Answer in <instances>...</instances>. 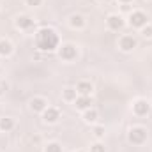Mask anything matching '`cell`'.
<instances>
[{"instance_id": "6da1fadb", "label": "cell", "mask_w": 152, "mask_h": 152, "mask_svg": "<svg viewBox=\"0 0 152 152\" xmlns=\"http://www.w3.org/2000/svg\"><path fill=\"white\" fill-rule=\"evenodd\" d=\"M36 44L42 51H53L58 44V37L51 28H41L36 34Z\"/></svg>"}, {"instance_id": "7a4b0ae2", "label": "cell", "mask_w": 152, "mask_h": 152, "mask_svg": "<svg viewBox=\"0 0 152 152\" xmlns=\"http://www.w3.org/2000/svg\"><path fill=\"white\" fill-rule=\"evenodd\" d=\"M145 138H147V131H145L143 127H133V129L129 131V142H131V143L140 145V143L145 142Z\"/></svg>"}, {"instance_id": "3957f363", "label": "cell", "mask_w": 152, "mask_h": 152, "mask_svg": "<svg viewBox=\"0 0 152 152\" xmlns=\"http://www.w3.org/2000/svg\"><path fill=\"white\" fill-rule=\"evenodd\" d=\"M129 23H131V27H145L147 25V16L142 11H136V12L131 14Z\"/></svg>"}, {"instance_id": "277c9868", "label": "cell", "mask_w": 152, "mask_h": 152, "mask_svg": "<svg viewBox=\"0 0 152 152\" xmlns=\"http://www.w3.org/2000/svg\"><path fill=\"white\" fill-rule=\"evenodd\" d=\"M75 57H76V48L73 44L62 46V50H60V58H64V60H73Z\"/></svg>"}, {"instance_id": "5b68a950", "label": "cell", "mask_w": 152, "mask_h": 152, "mask_svg": "<svg viewBox=\"0 0 152 152\" xmlns=\"http://www.w3.org/2000/svg\"><path fill=\"white\" fill-rule=\"evenodd\" d=\"M134 46H136V41L131 37V36H124V37L120 39V48L124 51H131Z\"/></svg>"}, {"instance_id": "8992f818", "label": "cell", "mask_w": 152, "mask_h": 152, "mask_svg": "<svg viewBox=\"0 0 152 152\" xmlns=\"http://www.w3.org/2000/svg\"><path fill=\"white\" fill-rule=\"evenodd\" d=\"M149 103L147 101H136L134 103V106H133V110H134V113L136 115H147L149 113Z\"/></svg>"}, {"instance_id": "52a82bcc", "label": "cell", "mask_w": 152, "mask_h": 152, "mask_svg": "<svg viewBox=\"0 0 152 152\" xmlns=\"http://www.w3.org/2000/svg\"><path fill=\"white\" fill-rule=\"evenodd\" d=\"M122 25H124V20H122L120 16L112 14V16L108 18V27H110L112 30H118V28H122Z\"/></svg>"}, {"instance_id": "ba28073f", "label": "cell", "mask_w": 152, "mask_h": 152, "mask_svg": "<svg viewBox=\"0 0 152 152\" xmlns=\"http://www.w3.org/2000/svg\"><path fill=\"white\" fill-rule=\"evenodd\" d=\"M30 108H32L34 112H42V110L46 108V101L41 99V97H36V99L30 101Z\"/></svg>"}, {"instance_id": "9c48e42d", "label": "cell", "mask_w": 152, "mask_h": 152, "mask_svg": "<svg viewBox=\"0 0 152 152\" xmlns=\"http://www.w3.org/2000/svg\"><path fill=\"white\" fill-rule=\"evenodd\" d=\"M58 110L57 108H48V110H44V120L46 122H55L57 118H58Z\"/></svg>"}, {"instance_id": "30bf717a", "label": "cell", "mask_w": 152, "mask_h": 152, "mask_svg": "<svg viewBox=\"0 0 152 152\" xmlns=\"http://www.w3.org/2000/svg\"><path fill=\"white\" fill-rule=\"evenodd\" d=\"M32 23H34V21H32L28 16H20V18L16 20V27H18V28H30Z\"/></svg>"}, {"instance_id": "8fae6325", "label": "cell", "mask_w": 152, "mask_h": 152, "mask_svg": "<svg viewBox=\"0 0 152 152\" xmlns=\"http://www.w3.org/2000/svg\"><path fill=\"white\" fill-rule=\"evenodd\" d=\"M76 92H80L81 96H87V94L92 92V85H90L88 81H80L78 87H76Z\"/></svg>"}, {"instance_id": "7c38bea8", "label": "cell", "mask_w": 152, "mask_h": 152, "mask_svg": "<svg viewBox=\"0 0 152 152\" xmlns=\"http://www.w3.org/2000/svg\"><path fill=\"white\" fill-rule=\"evenodd\" d=\"M90 104H92V103H90V99H88L87 96H81V97L76 99V108H78V110H87Z\"/></svg>"}, {"instance_id": "4fadbf2b", "label": "cell", "mask_w": 152, "mask_h": 152, "mask_svg": "<svg viewBox=\"0 0 152 152\" xmlns=\"http://www.w3.org/2000/svg\"><path fill=\"white\" fill-rule=\"evenodd\" d=\"M12 127H14L12 118H9V117L0 118V131H9V129H12Z\"/></svg>"}, {"instance_id": "5bb4252c", "label": "cell", "mask_w": 152, "mask_h": 152, "mask_svg": "<svg viewBox=\"0 0 152 152\" xmlns=\"http://www.w3.org/2000/svg\"><path fill=\"white\" fill-rule=\"evenodd\" d=\"M69 23H71V27L80 28V27H83V25H85V20H83V16H80V14H73Z\"/></svg>"}, {"instance_id": "9a60e30c", "label": "cell", "mask_w": 152, "mask_h": 152, "mask_svg": "<svg viewBox=\"0 0 152 152\" xmlns=\"http://www.w3.org/2000/svg\"><path fill=\"white\" fill-rule=\"evenodd\" d=\"M11 51H12L11 42H9V41H5V39H2V41H0V55H9Z\"/></svg>"}, {"instance_id": "2e32d148", "label": "cell", "mask_w": 152, "mask_h": 152, "mask_svg": "<svg viewBox=\"0 0 152 152\" xmlns=\"http://www.w3.org/2000/svg\"><path fill=\"white\" fill-rule=\"evenodd\" d=\"M83 118H85L87 122H94V120L97 118V112H96V110H87Z\"/></svg>"}, {"instance_id": "e0dca14e", "label": "cell", "mask_w": 152, "mask_h": 152, "mask_svg": "<svg viewBox=\"0 0 152 152\" xmlns=\"http://www.w3.org/2000/svg\"><path fill=\"white\" fill-rule=\"evenodd\" d=\"M64 99H67V101L76 99V90L75 88H66V90H64Z\"/></svg>"}, {"instance_id": "ac0fdd59", "label": "cell", "mask_w": 152, "mask_h": 152, "mask_svg": "<svg viewBox=\"0 0 152 152\" xmlns=\"http://www.w3.org/2000/svg\"><path fill=\"white\" fill-rule=\"evenodd\" d=\"M46 152H62V147L58 143H48L46 145Z\"/></svg>"}, {"instance_id": "d6986e66", "label": "cell", "mask_w": 152, "mask_h": 152, "mask_svg": "<svg viewBox=\"0 0 152 152\" xmlns=\"http://www.w3.org/2000/svg\"><path fill=\"white\" fill-rule=\"evenodd\" d=\"M90 152H104V145L96 143V145H92V147H90Z\"/></svg>"}, {"instance_id": "ffe728a7", "label": "cell", "mask_w": 152, "mask_h": 152, "mask_svg": "<svg viewBox=\"0 0 152 152\" xmlns=\"http://www.w3.org/2000/svg\"><path fill=\"white\" fill-rule=\"evenodd\" d=\"M145 37H152V27H145L143 28V32H142Z\"/></svg>"}, {"instance_id": "44dd1931", "label": "cell", "mask_w": 152, "mask_h": 152, "mask_svg": "<svg viewBox=\"0 0 152 152\" xmlns=\"http://www.w3.org/2000/svg\"><path fill=\"white\" fill-rule=\"evenodd\" d=\"M94 134H96V136H103V134H104V129H103V127H96V129H94Z\"/></svg>"}, {"instance_id": "7402d4cb", "label": "cell", "mask_w": 152, "mask_h": 152, "mask_svg": "<svg viewBox=\"0 0 152 152\" xmlns=\"http://www.w3.org/2000/svg\"><path fill=\"white\" fill-rule=\"evenodd\" d=\"M27 4H28V5H32V7H36V5L41 4V0H27Z\"/></svg>"}, {"instance_id": "603a6c76", "label": "cell", "mask_w": 152, "mask_h": 152, "mask_svg": "<svg viewBox=\"0 0 152 152\" xmlns=\"http://www.w3.org/2000/svg\"><path fill=\"white\" fill-rule=\"evenodd\" d=\"M120 2H124V4H127V2H131V0H120Z\"/></svg>"}, {"instance_id": "cb8c5ba5", "label": "cell", "mask_w": 152, "mask_h": 152, "mask_svg": "<svg viewBox=\"0 0 152 152\" xmlns=\"http://www.w3.org/2000/svg\"><path fill=\"white\" fill-rule=\"evenodd\" d=\"M0 94H2V88H0Z\"/></svg>"}, {"instance_id": "d4e9b609", "label": "cell", "mask_w": 152, "mask_h": 152, "mask_svg": "<svg viewBox=\"0 0 152 152\" xmlns=\"http://www.w3.org/2000/svg\"><path fill=\"white\" fill-rule=\"evenodd\" d=\"M0 5H2V2H0Z\"/></svg>"}]
</instances>
